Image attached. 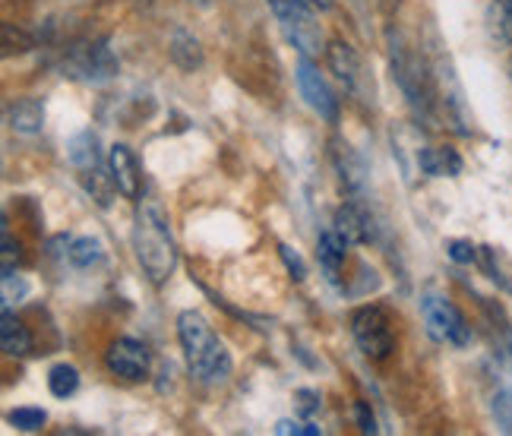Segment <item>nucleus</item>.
I'll return each mask as SVG.
<instances>
[{
	"mask_svg": "<svg viewBox=\"0 0 512 436\" xmlns=\"http://www.w3.org/2000/svg\"><path fill=\"white\" fill-rule=\"evenodd\" d=\"M133 253H136V263L143 266V272L149 275L152 285H165L177 269V247H174V237H171L168 212L155 200H143L140 206H136Z\"/></svg>",
	"mask_w": 512,
	"mask_h": 436,
	"instance_id": "1",
	"label": "nucleus"
},
{
	"mask_svg": "<svg viewBox=\"0 0 512 436\" xmlns=\"http://www.w3.org/2000/svg\"><path fill=\"white\" fill-rule=\"evenodd\" d=\"M177 339H181L190 373L203 386H219L231 376V354L200 310H184L177 316Z\"/></svg>",
	"mask_w": 512,
	"mask_h": 436,
	"instance_id": "2",
	"label": "nucleus"
},
{
	"mask_svg": "<svg viewBox=\"0 0 512 436\" xmlns=\"http://www.w3.org/2000/svg\"><path fill=\"white\" fill-rule=\"evenodd\" d=\"M389 64H392V79H396L402 95L408 98L411 111L421 121L437 124L440 95H437V79H433L430 61L411 51V45L402 42V35H389Z\"/></svg>",
	"mask_w": 512,
	"mask_h": 436,
	"instance_id": "3",
	"label": "nucleus"
},
{
	"mask_svg": "<svg viewBox=\"0 0 512 436\" xmlns=\"http://www.w3.org/2000/svg\"><path fill=\"white\" fill-rule=\"evenodd\" d=\"M269 7H272L275 19H279L285 38L301 54L317 57V54L326 51L323 48L326 45L323 42V26H320V19H317V10L301 7V4H288V0H269Z\"/></svg>",
	"mask_w": 512,
	"mask_h": 436,
	"instance_id": "4",
	"label": "nucleus"
},
{
	"mask_svg": "<svg viewBox=\"0 0 512 436\" xmlns=\"http://www.w3.org/2000/svg\"><path fill=\"white\" fill-rule=\"evenodd\" d=\"M421 316H424V326H427V335L433 342L440 345H456V348H465L471 342V326L462 316V310L456 304H449L446 297L427 291L421 297Z\"/></svg>",
	"mask_w": 512,
	"mask_h": 436,
	"instance_id": "5",
	"label": "nucleus"
},
{
	"mask_svg": "<svg viewBox=\"0 0 512 436\" xmlns=\"http://www.w3.org/2000/svg\"><path fill=\"white\" fill-rule=\"evenodd\" d=\"M351 335L358 348L364 351V358L370 361H386L396 351V335H392V320L389 313L377 304H367L361 310H354L351 316Z\"/></svg>",
	"mask_w": 512,
	"mask_h": 436,
	"instance_id": "6",
	"label": "nucleus"
},
{
	"mask_svg": "<svg viewBox=\"0 0 512 436\" xmlns=\"http://www.w3.org/2000/svg\"><path fill=\"white\" fill-rule=\"evenodd\" d=\"M326 61H329L332 73H336V79L351 98L373 105V76L367 73V64H364V57L358 51H354L348 42H332L326 48Z\"/></svg>",
	"mask_w": 512,
	"mask_h": 436,
	"instance_id": "7",
	"label": "nucleus"
},
{
	"mask_svg": "<svg viewBox=\"0 0 512 436\" xmlns=\"http://www.w3.org/2000/svg\"><path fill=\"white\" fill-rule=\"evenodd\" d=\"M430 67H433V79H437L440 105L446 108V117L452 121V127H456L459 133H471V117L465 108V95H462V86L456 79V70H452L449 57L443 51H437V45H433V51H430Z\"/></svg>",
	"mask_w": 512,
	"mask_h": 436,
	"instance_id": "8",
	"label": "nucleus"
},
{
	"mask_svg": "<svg viewBox=\"0 0 512 436\" xmlns=\"http://www.w3.org/2000/svg\"><path fill=\"white\" fill-rule=\"evenodd\" d=\"M294 76H298V89H301V95H304V102L317 111L323 121H329V124H336L339 121V98H336V92L329 89V83L323 79V73L310 64V57L307 54H301V61H298V67H294Z\"/></svg>",
	"mask_w": 512,
	"mask_h": 436,
	"instance_id": "9",
	"label": "nucleus"
},
{
	"mask_svg": "<svg viewBox=\"0 0 512 436\" xmlns=\"http://www.w3.org/2000/svg\"><path fill=\"white\" fill-rule=\"evenodd\" d=\"M67 70H70V76L86 79V83H108V79L117 73V61H114L105 38H95V42L73 48Z\"/></svg>",
	"mask_w": 512,
	"mask_h": 436,
	"instance_id": "10",
	"label": "nucleus"
},
{
	"mask_svg": "<svg viewBox=\"0 0 512 436\" xmlns=\"http://www.w3.org/2000/svg\"><path fill=\"white\" fill-rule=\"evenodd\" d=\"M105 364L114 376H121V380H130V383H140L149 376V367H152V354L143 342L136 339H117L108 354H105Z\"/></svg>",
	"mask_w": 512,
	"mask_h": 436,
	"instance_id": "11",
	"label": "nucleus"
},
{
	"mask_svg": "<svg viewBox=\"0 0 512 436\" xmlns=\"http://www.w3.org/2000/svg\"><path fill=\"white\" fill-rule=\"evenodd\" d=\"M108 171L114 177L117 193L127 196V200H140V193H143V171H140V162H136V155L130 152V146H124V143L111 146V152H108Z\"/></svg>",
	"mask_w": 512,
	"mask_h": 436,
	"instance_id": "12",
	"label": "nucleus"
},
{
	"mask_svg": "<svg viewBox=\"0 0 512 436\" xmlns=\"http://www.w3.org/2000/svg\"><path fill=\"white\" fill-rule=\"evenodd\" d=\"M336 231L345 237L348 244H370L373 237H377V231H373V218L367 215V209L358 200L339 206V212H336Z\"/></svg>",
	"mask_w": 512,
	"mask_h": 436,
	"instance_id": "13",
	"label": "nucleus"
},
{
	"mask_svg": "<svg viewBox=\"0 0 512 436\" xmlns=\"http://www.w3.org/2000/svg\"><path fill=\"white\" fill-rule=\"evenodd\" d=\"M7 124L16 130V133H42L45 127V105L38 102L32 95H23V98H13L7 105Z\"/></svg>",
	"mask_w": 512,
	"mask_h": 436,
	"instance_id": "14",
	"label": "nucleus"
},
{
	"mask_svg": "<svg viewBox=\"0 0 512 436\" xmlns=\"http://www.w3.org/2000/svg\"><path fill=\"white\" fill-rule=\"evenodd\" d=\"M0 348L7 358H26L32 351V332L16 320L10 307H4V320H0Z\"/></svg>",
	"mask_w": 512,
	"mask_h": 436,
	"instance_id": "15",
	"label": "nucleus"
},
{
	"mask_svg": "<svg viewBox=\"0 0 512 436\" xmlns=\"http://www.w3.org/2000/svg\"><path fill=\"white\" fill-rule=\"evenodd\" d=\"M418 168L430 177H456V174H462V158L456 149H449V146L421 149Z\"/></svg>",
	"mask_w": 512,
	"mask_h": 436,
	"instance_id": "16",
	"label": "nucleus"
},
{
	"mask_svg": "<svg viewBox=\"0 0 512 436\" xmlns=\"http://www.w3.org/2000/svg\"><path fill=\"white\" fill-rule=\"evenodd\" d=\"M348 241L345 237L332 228V231H326V234H320V244H317V260H320V266L326 269V275L332 282L339 279V269H342V263H345V253H348Z\"/></svg>",
	"mask_w": 512,
	"mask_h": 436,
	"instance_id": "17",
	"label": "nucleus"
},
{
	"mask_svg": "<svg viewBox=\"0 0 512 436\" xmlns=\"http://www.w3.org/2000/svg\"><path fill=\"white\" fill-rule=\"evenodd\" d=\"M332 158H336V168L342 174V184L348 190L358 193L364 187V177H367V168L361 162V155L354 152L348 143H332Z\"/></svg>",
	"mask_w": 512,
	"mask_h": 436,
	"instance_id": "18",
	"label": "nucleus"
},
{
	"mask_svg": "<svg viewBox=\"0 0 512 436\" xmlns=\"http://www.w3.org/2000/svg\"><path fill=\"white\" fill-rule=\"evenodd\" d=\"M67 158L80 171L98 168V165H102V149H98V136L92 130L76 133L73 140H70V146H67Z\"/></svg>",
	"mask_w": 512,
	"mask_h": 436,
	"instance_id": "19",
	"label": "nucleus"
},
{
	"mask_svg": "<svg viewBox=\"0 0 512 436\" xmlns=\"http://www.w3.org/2000/svg\"><path fill=\"white\" fill-rule=\"evenodd\" d=\"M171 61L181 70H196V67L203 64L200 42H196L190 32H174V38H171Z\"/></svg>",
	"mask_w": 512,
	"mask_h": 436,
	"instance_id": "20",
	"label": "nucleus"
},
{
	"mask_svg": "<svg viewBox=\"0 0 512 436\" xmlns=\"http://www.w3.org/2000/svg\"><path fill=\"white\" fill-rule=\"evenodd\" d=\"M487 29L494 42L512 45V0H494L487 10Z\"/></svg>",
	"mask_w": 512,
	"mask_h": 436,
	"instance_id": "21",
	"label": "nucleus"
},
{
	"mask_svg": "<svg viewBox=\"0 0 512 436\" xmlns=\"http://www.w3.org/2000/svg\"><path fill=\"white\" fill-rule=\"evenodd\" d=\"M102 256H105V250H102V241H98V237H76V241L67 247V260L76 269H89L102 260Z\"/></svg>",
	"mask_w": 512,
	"mask_h": 436,
	"instance_id": "22",
	"label": "nucleus"
},
{
	"mask_svg": "<svg viewBox=\"0 0 512 436\" xmlns=\"http://www.w3.org/2000/svg\"><path fill=\"white\" fill-rule=\"evenodd\" d=\"M48 389L54 399H70V395L80 389V370L70 364H57L48 373Z\"/></svg>",
	"mask_w": 512,
	"mask_h": 436,
	"instance_id": "23",
	"label": "nucleus"
},
{
	"mask_svg": "<svg viewBox=\"0 0 512 436\" xmlns=\"http://www.w3.org/2000/svg\"><path fill=\"white\" fill-rule=\"evenodd\" d=\"M83 187L95 196V203L102 206V209H108V206H111V187H114L111 171L105 174V171H102V165L83 171ZM114 190H117V187H114Z\"/></svg>",
	"mask_w": 512,
	"mask_h": 436,
	"instance_id": "24",
	"label": "nucleus"
},
{
	"mask_svg": "<svg viewBox=\"0 0 512 436\" xmlns=\"http://www.w3.org/2000/svg\"><path fill=\"white\" fill-rule=\"evenodd\" d=\"M7 421L16 427V430H23V433H35V430H42L45 421H48V414L42 408H16L7 414Z\"/></svg>",
	"mask_w": 512,
	"mask_h": 436,
	"instance_id": "25",
	"label": "nucleus"
},
{
	"mask_svg": "<svg viewBox=\"0 0 512 436\" xmlns=\"http://www.w3.org/2000/svg\"><path fill=\"white\" fill-rule=\"evenodd\" d=\"M494 418L503 433H512V386H506L494 395Z\"/></svg>",
	"mask_w": 512,
	"mask_h": 436,
	"instance_id": "26",
	"label": "nucleus"
},
{
	"mask_svg": "<svg viewBox=\"0 0 512 436\" xmlns=\"http://www.w3.org/2000/svg\"><path fill=\"white\" fill-rule=\"evenodd\" d=\"M320 405H323L320 392H313V389H298V392H294V411L304 414V418H310V414H317Z\"/></svg>",
	"mask_w": 512,
	"mask_h": 436,
	"instance_id": "27",
	"label": "nucleus"
},
{
	"mask_svg": "<svg viewBox=\"0 0 512 436\" xmlns=\"http://www.w3.org/2000/svg\"><path fill=\"white\" fill-rule=\"evenodd\" d=\"M481 260H484V269L490 272V279H494L500 288H506V291H512V282L506 279V275L500 272V266H497V250H490V247H481Z\"/></svg>",
	"mask_w": 512,
	"mask_h": 436,
	"instance_id": "28",
	"label": "nucleus"
},
{
	"mask_svg": "<svg viewBox=\"0 0 512 436\" xmlns=\"http://www.w3.org/2000/svg\"><path fill=\"white\" fill-rule=\"evenodd\" d=\"M279 253H282V260H285V266H288V272H291V279L294 282H304L307 279V266H304V260H301V256L298 253H294L291 247H279Z\"/></svg>",
	"mask_w": 512,
	"mask_h": 436,
	"instance_id": "29",
	"label": "nucleus"
},
{
	"mask_svg": "<svg viewBox=\"0 0 512 436\" xmlns=\"http://www.w3.org/2000/svg\"><path fill=\"white\" fill-rule=\"evenodd\" d=\"M446 250H449V260L452 263H475L478 260V250L471 247L468 241H449Z\"/></svg>",
	"mask_w": 512,
	"mask_h": 436,
	"instance_id": "30",
	"label": "nucleus"
},
{
	"mask_svg": "<svg viewBox=\"0 0 512 436\" xmlns=\"http://www.w3.org/2000/svg\"><path fill=\"white\" fill-rule=\"evenodd\" d=\"M275 433L279 436H320L323 430L317 427V424H298V421H279L275 424Z\"/></svg>",
	"mask_w": 512,
	"mask_h": 436,
	"instance_id": "31",
	"label": "nucleus"
},
{
	"mask_svg": "<svg viewBox=\"0 0 512 436\" xmlns=\"http://www.w3.org/2000/svg\"><path fill=\"white\" fill-rule=\"evenodd\" d=\"M29 291V285L26 282H13V272L10 275H4V307H10L13 304V297H23Z\"/></svg>",
	"mask_w": 512,
	"mask_h": 436,
	"instance_id": "32",
	"label": "nucleus"
},
{
	"mask_svg": "<svg viewBox=\"0 0 512 436\" xmlns=\"http://www.w3.org/2000/svg\"><path fill=\"white\" fill-rule=\"evenodd\" d=\"M13 263H19V244H13L10 231L4 228V275L13 272Z\"/></svg>",
	"mask_w": 512,
	"mask_h": 436,
	"instance_id": "33",
	"label": "nucleus"
},
{
	"mask_svg": "<svg viewBox=\"0 0 512 436\" xmlns=\"http://www.w3.org/2000/svg\"><path fill=\"white\" fill-rule=\"evenodd\" d=\"M354 414H358V424H361L364 433H377V421H373V414H370V408L364 402L354 405Z\"/></svg>",
	"mask_w": 512,
	"mask_h": 436,
	"instance_id": "34",
	"label": "nucleus"
},
{
	"mask_svg": "<svg viewBox=\"0 0 512 436\" xmlns=\"http://www.w3.org/2000/svg\"><path fill=\"white\" fill-rule=\"evenodd\" d=\"M288 4H301V7H310V10L323 13V10H329V7H332V0H288Z\"/></svg>",
	"mask_w": 512,
	"mask_h": 436,
	"instance_id": "35",
	"label": "nucleus"
},
{
	"mask_svg": "<svg viewBox=\"0 0 512 436\" xmlns=\"http://www.w3.org/2000/svg\"><path fill=\"white\" fill-rule=\"evenodd\" d=\"M190 4H203V7H206V4H209V0H190Z\"/></svg>",
	"mask_w": 512,
	"mask_h": 436,
	"instance_id": "36",
	"label": "nucleus"
},
{
	"mask_svg": "<svg viewBox=\"0 0 512 436\" xmlns=\"http://www.w3.org/2000/svg\"><path fill=\"white\" fill-rule=\"evenodd\" d=\"M509 73H512V64H509Z\"/></svg>",
	"mask_w": 512,
	"mask_h": 436,
	"instance_id": "37",
	"label": "nucleus"
}]
</instances>
